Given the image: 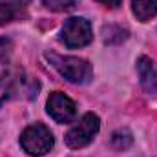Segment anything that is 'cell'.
<instances>
[{
  "instance_id": "13",
  "label": "cell",
  "mask_w": 157,
  "mask_h": 157,
  "mask_svg": "<svg viewBox=\"0 0 157 157\" xmlns=\"http://www.w3.org/2000/svg\"><path fill=\"white\" fill-rule=\"evenodd\" d=\"M4 2H7L13 9H17L18 13L22 11V9H26V6L29 4V0H4Z\"/></svg>"
},
{
  "instance_id": "9",
  "label": "cell",
  "mask_w": 157,
  "mask_h": 157,
  "mask_svg": "<svg viewBox=\"0 0 157 157\" xmlns=\"http://www.w3.org/2000/svg\"><path fill=\"white\" fill-rule=\"evenodd\" d=\"M132 143H133V139H132V133H130L128 130H117V132H113V135H112V144H113L117 150H126Z\"/></svg>"
},
{
  "instance_id": "7",
  "label": "cell",
  "mask_w": 157,
  "mask_h": 157,
  "mask_svg": "<svg viewBox=\"0 0 157 157\" xmlns=\"http://www.w3.org/2000/svg\"><path fill=\"white\" fill-rule=\"evenodd\" d=\"M137 73L141 78V86L148 93H157V68L152 59L139 57L137 60Z\"/></svg>"
},
{
  "instance_id": "6",
  "label": "cell",
  "mask_w": 157,
  "mask_h": 157,
  "mask_svg": "<svg viewBox=\"0 0 157 157\" xmlns=\"http://www.w3.org/2000/svg\"><path fill=\"white\" fill-rule=\"evenodd\" d=\"M46 110L51 117L55 119L59 124H68L71 122L75 115H77V106L75 102L64 95L62 91H53L48 99V104H46Z\"/></svg>"
},
{
  "instance_id": "11",
  "label": "cell",
  "mask_w": 157,
  "mask_h": 157,
  "mask_svg": "<svg viewBox=\"0 0 157 157\" xmlns=\"http://www.w3.org/2000/svg\"><path fill=\"white\" fill-rule=\"evenodd\" d=\"M44 4L53 11H70L75 7V0H44Z\"/></svg>"
},
{
  "instance_id": "5",
  "label": "cell",
  "mask_w": 157,
  "mask_h": 157,
  "mask_svg": "<svg viewBox=\"0 0 157 157\" xmlns=\"http://www.w3.org/2000/svg\"><path fill=\"white\" fill-rule=\"evenodd\" d=\"M60 40L68 46V48H84L93 40V29L90 20L82 18V17H73L68 18L66 24L62 26L60 31Z\"/></svg>"
},
{
  "instance_id": "3",
  "label": "cell",
  "mask_w": 157,
  "mask_h": 157,
  "mask_svg": "<svg viewBox=\"0 0 157 157\" xmlns=\"http://www.w3.org/2000/svg\"><path fill=\"white\" fill-rule=\"evenodd\" d=\"M55 144V137L51 133V130L40 122H35L31 126H28L22 135H20V146L26 154L33 157L46 155Z\"/></svg>"
},
{
  "instance_id": "1",
  "label": "cell",
  "mask_w": 157,
  "mask_h": 157,
  "mask_svg": "<svg viewBox=\"0 0 157 157\" xmlns=\"http://www.w3.org/2000/svg\"><path fill=\"white\" fill-rule=\"evenodd\" d=\"M37 90L39 84L35 80H29L20 68H9L0 73V106L15 97H20L22 93H28V97L33 99L37 95Z\"/></svg>"
},
{
  "instance_id": "4",
  "label": "cell",
  "mask_w": 157,
  "mask_h": 157,
  "mask_svg": "<svg viewBox=\"0 0 157 157\" xmlns=\"http://www.w3.org/2000/svg\"><path fill=\"white\" fill-rule=\"evenodd\" d=\"M99 128H101V121L95 113H91V112L84 113L66 133V144L73 150L88 146L99 133Z\"/></svg>"
},
{
  "instance_id": "12",
  "label": "cell",
  "mask_w": 157,
  "mask_h": 157,
  "mask_svg": "<svg viewBox=\"0 0 157 157\" xmlns=\"http://www.w3.org/2000/svg\"><path fill=\"white\" fill-rule=\"evenodd\" d=\"M13 53V40L9 37H0V64H6Z\"/></svg>"
},
{
  "instance_id": "14",
  "label": "cell",
  "mask_w": 157,
  "mask_h": 157,
  "mask_svg": "<svg viewBox=\"0 0 157 157\" xmlns=\"http://www.w3.org/2000/svg\"><path fill=\"white\" fill-rule=\"evenodd\" d=\"M97 2L102 6H108V7H119L122 4V0H97Z\"/></svg>"
},
{
  "instance_id": "10",
  "label": "cell",
  "mask_w": 157,
  "mask_h": 157,
  "mask_svg": "<svg viewBox=\"0 0 157 157\" xmlns=\"http://www.w3.org/2000/svg\"><path fill=\"white\" fill-rule=\"evenodd\" d=\"M17 15H18V11H17V9H13L7 2L0 0V26H4V24L11 22Z\"/></svg>"
},
{
  "instance_id": "8",
  "label": "cell",
  "mask_w": 157,
  "mask_h": 157,
  "mask_svg": "<svg viewBox=\"0 0 157 157\" xmlns=\"http://www.w3.org/2000/svg\"><path fill=\"white\" fill-rule=\"evenodd\" d=\"M132 11L141 22H148L157 15V0H132Z\"/></svg>"
},
{
  "instance_id": "2",
  "label": "cell",
  "mask_w": 157,
  "mask_h": 157,
  "mask_svg": "<svg viewBox=\"0 0 157 157\" xmlns=\"http://www.w3.org/2000/svg\"><path fill=\"white\" fill-rule=\"evenodd\" d=\"M49 64L66 78L73 84H88L93 78V68L88 60L78 59V57H62L55 53L46 55Z\"/></svg>"
}]
</instances>
